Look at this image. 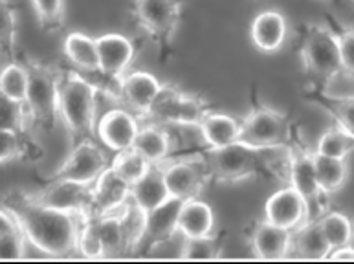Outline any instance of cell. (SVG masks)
<instances>
[{
	"label": "cell",
	"mask_w": 354,
	"mask_h": 264,
	"mask_svg": "<svg viewBox=\"0 0 354 264\" xmlns=\"http://www.w3.org/2000/svg\"><path fill=\"white\" fill-rule=\"evenodd\" d=\"M77 254H80L83 259H90V261L105 259V248H103V243H101L97 227H95L94 220H92L90 217L83 218V222H81Z\"/></svg>",
	"instance_id": "cell-36"
},
{
	"label": "cell",
	"mask_w": 354,
	"mask_h": 264,
	"mask_svg": "<svg viewBox=\"0 0 354 264\" xmlns=\"http://www.w3.org/2000/svg\"><path fill=\"white\" fill-rule=\"evenodd\" d=\"M111 162L112 160H109L105 151L94 142V138H86L72 145L70 154L52 178H66L92 185L111 165Z\"/></svg>",
	"instance_id": "cell-11"
},
{
	"label": "cell",
	"mask_w": 354,
	"mask_h": 264,
	"mask_svg": "<svg viewBox=\"0 0 354 264\" xmlns=\"http://www.w3.org/2000/svg\"><path fill=\"white\" fill-rule=\"evenodd\" d=\"M314 165H316L317 182L325 195H333L342 189L347 182L349 167L345 158H333V156H325L314 151Z\"/></svg>",
	"instance_id": "cell-29"
},
{
	"label": "cell",
	"mask_w": 354,
	"mask_h": 264,
	"mask_svg": "<svg viewBox=\"0 0 354 264\" xmlns=\"http://www.w3.org/2000/svg\"><path fill=\"white\" fill-rule=\"evenodd\" d=\"M162 88L164 85L153 74L134 70V72L123 74L118 79H112V85L109 88L100 90L106 92L109 97L116 100L123 106H127L129 111L136 112L140 117H145Z\"/></svg>",
	"instance_id": "cell-9"
},
{
	"label": "cell",
	"mask_w": 354,
	"mask_h": 264,
	"mask_svg": "<svg viewBox=\"0 0 354 264\" xmlns=\"http://www.w3.org/2000/svg\"><path fill=\"white\" fill-rule=\"evenodd\" d=\"M133 149H136L151 165H160L167 158H171L173 140H171L169 132L164 129V125L151 122L142 125Z\"/></svg>",
	"instance_id": "cell-26"
},
{
	"label": "cell",
	"mask_w": 354,
	"mask_h": 264,
	"mask_svg": "<svg viewBox=\"0 0 354 264\" xmlns=\"http://www.w3.org/2000/svg\"><path fill=\"white\" fill-rule=\"evenodd\" d=\"M17 37V15L13 6L8 0H2V50L10 55L15 48Z\"/></svg>",
	"instance_id": "cell-40"
},
{
	"label": "cell",
	"mask_w": 354,
	"mask_h": 264,
	"mask_svg": "<svg viewBox=\"0 0 354 264\" xmlns=\"http://www.w3.org/2000/svg\"><path fill=\"white\" fill-rule=\"evenodd\" d=\"M28 237L15 211L4 204L0 211V261L15 263L26 259Z\"/></svg>",
	"instance_id": "cell-23"
},
{
	"label": "cell",
	"mask_w": 354,
	"mask_h": 264,
	"mask_svg": "<svg viewBox=\"0 0 354 264\" xmlns=\"http://www.w3.org/2000/svg\"><path fill=\"white\" fill-rule=\"evenodd\" d=\"M63 52L72 64L88 74H100V52L97 39L88 37L86 33L72 32L63 41Z\"/></svg>",
	"instance_id": "cell-28"
},
{
	"label": "cell",
	"mask_w": 354,
	"mask_h": 264,
	"mask_svg": "<svg viewBox=\"0 0 354 264\" xmlns=\"http://www.w3.org/2000/svg\"><path fill=\"white\" fill-rule=\"evenodd\" d=\"M167 198H171V193L165 185L164 173L160 165H153L147 171V175L131 185V202L136 204L145 215L162 206Z\"/></svg>",
	"instance_id": "cell-25"
},
{
	"label": "cell",
	"mask_w": 354,
	"mask_h": 264,
	"mask_svg": "<svg viewBox=\"0 0 354 264\" xmlns=\"http://www.w3.org/2000/svg\"><path fill=\"white\" fill-rule=\"evenodd\" d=\"M250 248L254 252L255 259L283 261L290 257L292 232L265 218L255 224L254 232L250 235Z\"/></svg>",
	"instance_id": "cell-18"
},
{
	"label": "cell",
	"mask_w": 354,
	"mask_h": 264,
	"mask_svg": "<svg viewBox=\"0 0 354 264\" xmlns=\"http://www.w3.org/2000/svg\"><path fill=\"white\" fill-rule=\"evenodd\" d=\"M327 261H333V263H354V246L353 244H345V246L334 248Z\"/></svg>",
	"instance_id": "cell-42"
},
{
	"label": "cell",
	"mask_w": 354,
	"mask_h": 264,
	"mask_svg": "<svg viewBox=\"0 0 354 264\" xmlns=\"http://www.w3.org/2000/svg\"><path fill=\"white\" fill-rule=\"evenodd\" d=\"M339 55H342V68L354 75V28H344L338 33Z\"/></svg>",
	"instance_id": "cell-41"
},
{
	"label": "cell",
	"mask_w": 354,
	"mask_h": 264,
	"mask_svg": "<svg viewBox=\"0 0 354 264\" xmlns=\"http://www.w3.org/2000/svg\"><path fill=\"white\" fill-rule=\"evenodd\" d=\"M241 142L259 149L288 147L294 143L290 120L270 106H255L241 122Z\"/></svg>",
	"instance_id": "cell-7"
},
{
	"label": "cell",
	"mask_w": 354,
	"mask_h": 264,
	"mask_svg": "<svg viewBox=\"0 0 354 264\" xmlns=\"http://www.w3.org/2000/svg\"><path fill=\"white\" fill-rule=\"evenodd\" d=\"M317 103L334 117L339 127H344L354 136V100H328L319 95Z\"/></svg>",
	"instance_id": "cell-38"
},
{
	"label": "cell",
	"mask_w": 354,
	"mask_h": 264,
	"mask_svg": "<svg viewBox=\"0 0 354 264\" xmlns=\"http://www.w3.org/2000/svg\"><path fill=\"white\" fill-rule=\"evenodd\" d=\"M265 218L294 232L301 224L310 220V209L301 193L294 189L292 185H286L283 189L275 191L266 200Z\"/></svg>",
	"instance_id": "cell-15"
},
{
	"label": "cell",
	"mask_w": 354,
	"mask_h": 264,
	"mask_svg": "<svg viewBox=\"0 0 354 264\" xmlns=\"http://www.w3.org/2000/svg\"><path fill=\"white\" fill-rule=\"evenodd\" d=\"M207 103L198 95L185 94L175 86L165 85L160 95L147 112L145 120L160 125H180V127H196L209 114Z\"/></svg>",
	"instance_id": "cell-6"
},
{
	"label": "cell",
	"mask_w": 354,
	"mask_h": 264,
	"mask_svg": "<svg viewBox=\"0 0 354 264\" xmlns=\"http://www.w3.org/2000/svg\"><path fill=\"white\" fill-rule=\"evenodd\" d=\"M101 90L75 72L59 74V120L72 142L95 134V101Z\"/></svg>",
	"instance_id": "cell-3"
},
{
	"label": "cell",
	"mask_w": 354,
	"mask_h": 264,
	"mask_svg": "<svg viewBox=\"0 0 354 264\" xmlns=\"http://www.w3.org/2000/svg\"><path fill=\"white\" fill-rule=\"evenodd\" d=\"M323 235L330 244V248H339L345 244H353L354 226L347 215L339 211H325L317 218Z\"/></svg>",
	"instance_id": "cell-31"
},
{
	"label": "cell",
	"mask_w": 354,
	"mask_h": 264,
	"mask_svg": "<svg viewBox=\"0 0 354 264\" xmlns=\"http://www.w3.org/2000/svg\"><path fill=\"white\" fill-rule=\"evenodd\" d=\"M215 232V213L207 202L196 198L184 200L178 217V233L185 238L209 237Z\"/></svg>",
	"instance_id": "cell-24"
},
{
	"label": "cell",
	"mask_w": 354,
	"mask_h": 264,
	"mask_svg": "<svg viewBox=\"0 0 354 264\" xmlns=\"http://www.w3.org/2000/svg\"><path fill=\"white\" fill-rule=\"evenodd\" d=\"M32 196L33 200H37L43 206L86 218L92 204V185L66 178H52L44 189Z\"/></svg>",
	"instance_id": "cell-13"
},
{
	"label": "cell",
	"mask_w": 354,
	"mask_h": 264,
	"mask_svg": "<svg viewBox=\"0 0 354 264\" xmlns=\"http://www.w3.org/2000/svg\"><path fill=\"white\" fill-rule=\"evenodd\" d=\"M131 200V184L125 182L111 165L92 184V204L88 217L120 211Z\"/></svg>",
	"instance_id": "cell-16"
},
{
	"label": "cell",
	"mask_w": 354,
	"mask_h": 264,
	"mask_svg": "<svg viewBox=\"0 0 354 264\" xmlns=\"http://www.w3.org/2000/svg\"><path fill=\"white\" fill-rule=\"evenodd\" d=\"M142 129L140 116L127 106L106 111L95 123V136L112 153H122L134 147L138 132Z\"/></svg>",
	"instance_id": "cell-14"
},
{
	"label": "cell",
	"mask_w": 354,
	"mask_h": 264,
	"mask_svg": "<svg viewBox=\"0 0 354 264\" xmlns=\"http://www.w3.org/2000/svg\"><path fill=\"white\" fill-rule=\"evenodd\" d=\"M30 72L26 109L30 120L44 129H52L59 120V72L50 66L26 61Z\"/></svg>",
	"instance_id": "cell-5"
},
{
	"label": "cell",
	"mask_w": 354,
	"mask_h": 264,
	"mask_svg": "<svg viewBox=\"0 0 354 264\" xmlns=\"http://www.w3.org/2000/svg\"><path fill=\"white\" fill-rule=\"evenodd\" d=\"M11 207L21 220L28 243L46 259H70L77 254L80 229L83 218L72 213L57 211L33 200L32 195L10 196Z\"/></svg>",
	"instance_id": "cell-1"
},
{
	"label": "cell",
	"mask_w": 354,
	"mask_h": 264,
	"mask_svg": "<svg viewBox=\"0 0 354 264\" xmlns=\"http://www.w3.org/2000/svg\"><path fill=\"white\" fill-rule=\"evenodd\" d=\"M198 131L207 149H221L241 142V122L222 112H209L198 125Z\"/></svg>",
	"instance_id": "cell-27"
},
{
	"label": "cell",
	"mask_w": 354,
	"mask_h": 264,
	"mask_svg": "<svg viewBox=\"0 0 354 264\" xmlns=\"http://www.w3.org/2000/svg\"><path fill=\"white\" fill-rule=\"evenodd\" d=\"M286 19L279 11H261L250 26V39L263 53L279 52L286 41Z\"/></svg>",
	"instance_id": "cell-21"
},
{
	"label": "cell",
	"mask_w": 354,
	"mask_h": 264,
	"mask_svg": "<svg viewBox=\"0 0 354 264\" xmlns=\"http://www.w3.org/2000/svg\"><path fill=\"white\" fill-rule=\"evenodd\" d=\"M167 189L171 196L180 200L196 198L209 182V173L202 156H185V158H167L160 164Z\"/></svg>",
	"instance_id": "cell-12"
},
{
	"label": "cell",
	"mask_w": 354,
	"mask_h": 264,
	"mask_svg": "<svg viewBox=\"0 0 354 264\" xmlns=\"http://www.w3.org/2000/svg\"><path fill=\"white\" fill-rule=\"evenodd\" d=\"M111 167L122 176L125 182L133 185L134 182L147 175V171L153 167L136 149H127L122 153H114V158L111 162Z\"/></svg>",
	"instance_id": "cell-33"
},
{
	"label": "cell",
	"mask_w": 354,
	"mask_h": 264,
	"mask_svg": "<svg viewBox=\"0 0 354 264\" xmlns=\"http://www.w3.org/2000/svg\"><path fill=\"white\" fill-rule=\"evenodd\" d=\"M209 178L217 182H239L259 175L285 176L290 160L288 147L259 149L244 142H235L221 149H206L201 154Z\"/></svg>",
	"instance_id": "cell-2"
},
{
	"label": "cell",
	"mask_w": 354,
	"mask_h": 264,
	"mask_svg": "<svg viewBox=\"0 0 354 264\" xmlns=\"http://www.w3.org/2000/svg\"><path fill=\"white\" fill-rule=\"evenodd\" d=\"M303 68L310 77L325 85L342 72L338 33L322 24H310L305 30L301 43Z\"/></svg>",
	"instance_id": "cell-4"
},
{
	"label": "cell",
	"mask_w": 354,
	"mask_h": 264,
	"mask_svg": "<svg viewBox=\"0 0 354 264\" xmlns=\"http://www.w3.org/2000/svg\"><path fill=\"white\" fill-rule=\"evenodd\" d=\"M286 180L307 200L308 209H310V218L317 220V218L322 217L323 213H325V209H323V198L327 195L323 193L322 185L317 182L316 165H314V151H308L299 142H294L290 145V160H288Z\"/></svg>",
	"instance_id": "cell-10"
},
{
	"label": "cell",
	"mask_w": 354,
	"mask_h": 264,
	"mask_svg": "<svg viewBox=\"0 0 354 264\" xmlns=\"http://www.w3.org/2000/svg\"><path fill=\"white\" fill-rule=\"evenodd\" d=\"M28 86H30V72L26 64L15 61L6 64L0 74V95L26 103Z\"/></svg>",
	"instance_id": "cell-30"
},
{
	"label": "cell",
	"mask_w": 354,
	"mask_h": 264,
	"mask_svg": "<svg viewBox=\"0 0 354 264\" xmlns=\"http://www.w3.org/2000/svg\"><path fill=\"white\" fill-rule=\"evenodd\" d=\"M314 151L333 158H347L354 151V136L344 127H339L338 123H334L319 136Z\"/></svg>",
	"instance_id": "cell-32"
},
{
	"label": "cell",
	"mask_w": 354,
	"mask_h": 264,
	"mask_svg": "<svg viewBox=\"0 0 354 264\" xmlns=\"http://www.w3.org/2000/svg\"><path fill=\"white\" fill-rule=\"evenodd\" d=\"M90 218L94 220L100 233L101 243L105 248V259H122L125 255L136 252L133 238L129 235V229L123 220L122 209Z\"/></svg>",
	"instance_id": "cell-20"
},
{
	"label": "cell",
	"mask_w": 354,
	"mask_h": 264,
	"mask_svg": "<svg viewBox=\"0 0 354 264\" xmlns=\"http://www.w3.org/2000/svg\"><path fill=\"white\" fill-rule=\"evenodd\" d=\"M221 255V244L215 235L198 238L182 237V246L178 249L180 261H215Z\"/></svg>",
	"instance_id": "cell-34"
},
{
	"label": "cell",
	"mask_w": 354,
	"mask_h": 264,
	"mask_svg": "<svg viewBox=\"0 0 354 264\" xmlns=\"http://www.w3.org/2000/svg\"><path fill=\"white\" fill-rule=\"evenodd\" d=\"M184 200L171 196L153 211L145 215V233H143L142 246L153 249L156 246L169 243L171 238L180 235L178 233V217L182 211Z\"/></svg>",
	"instance_id": "cell-17"
},
{
	"label": "cell",
	"mask_w": 354,
	"mask_h": 264,
	"mask_svg": "<svg viewBox=\"0 0 354 264\" xmlns=\"http://www.w3.org/2000/svg\"><path fill=\"white\" fill-rule=\"evenodd\" d=\"M32 6L46 32H55L64 24V0H32Z\"/></svg>",
	"instance_id": "cell-37"
},
{
	"label": "cell",
	"mask_w": 354,
	"mask_h": 264,
	"mask_svg": "<svg viewBox=\"0 0 354 264\" xmlns=\"http://www.w3.org/2000/svg\"><path fill=\"white\" fill-rule=\"evenodd\" d=\"M28 122H32V120L28 114L26 103L13 101L10 97H4V95L0 97V129L26 134Z\"/></svg>",
	"instance_id": "cell-35"
},
{
	"label": "cell",
	"mask_w": 354,
	"mask_h": 264,
	"mask_svg": "<svg viewBox=\"0 0 354 264\" xmlns=\"http://www.w3.org/2000/svg\"><path fill=\"white\" fill-rule=\"evenodd\" d=\"M136 24L160 46H169L178 30L182 0H134Z\"/></svg>",
	"instance_id": "cell-8"
},
{
	"label": "cell",
	"mask_w": 354,
	"mask_h": 264,
	"mask_svg": "<svg viewBox=\"0 0 354 264\" xmlns=\"http://www.w3.org/2000/svg\"><path fill=\"white\" fill-rule=\"evenodd\" d=\"M24 154H26L24 134L0 129V160H2V164H10L13 160L22 158Z\"/></svg>",
	"instance_id": "cell-39"
},
{
	"label": "cell",
	"mask_w": 354,
	"mask_h": 264,
	"mask_svg": "<svg viewBox=\"0 0 354 264\" xmlns=\"http://www.w3.org/2000/svg\"><path fill=\"white\" fill-rule=\"evenodd\" d=\"M100 74L106 79H118L127 74L134 59V44L122 33H105L97 37Z\"/></svg>",
	"instance_id": "cell-19"
},
{
	"label": "cell",
	"mask_w": 354,
	"mask_h": 264,
	"mask_svg": "<svg viewBox=\"0 0 354 264\" xmlns=\"http://www.w3.org/2000/svg\"><path fill=\"white\" fill-rule=\"evenodd\" d=\"M333 248L323 235L319 222L310 218L292 232L290 257L299 261H327Z\"/></svg>",
	"instance_id": "cell-22"
}]
</instances>
